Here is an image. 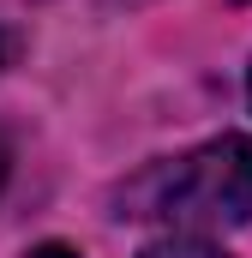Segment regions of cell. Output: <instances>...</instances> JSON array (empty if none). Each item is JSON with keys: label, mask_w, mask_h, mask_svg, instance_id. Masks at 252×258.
Listing matches in <instances>:
<instances>
[{"label": "cell", "mask_w": 252, "mask_h": 258, "mask_svg": "<svg viewBox=\"0 0 252 258\" xmlns=\"http://www.w3.org/2000/svg\"><path fill=\"white\" fill-rule=\"evenodd\" d=\"M6 168H12V156H6V138H0V186H6Z\"/></svg>", "instance_id": "277c9868"}, {"label": "cell", "mask_w": 252, "mask_h": 258, "mask_svg": "<svg viewBox=\"0 0 252 258\" xmlns=\"http://www.w3.org/2000/svg\"><path fill=\"white\" fill-rule=\"evenodd\" d=\"M246 96H252V78H246Z\"/></svg>", "instance_id": "8992f818"}, {"label": "cell", "mask_w": 252, "mask_h": 258, "mask_svg": "<svg viewBox=\"0 0 252 258\" xmlns=\"http://www.w3.org/2000/svg\"><path fill=\"white\" fill-rule=\"evenodd\" d=\"M144 258H222L210 240H186V234H168L156 246H144Z\"/></svg>", "instance_id": "7a4b0ae2"}, {"label": "cell", "mask_w": 252, "mask_h": 258, "mask_svg": "<svg viewBox=\"0 0 252 258\" xmlns=\"http://www.w3.org/2000/svg\"><path fill=\"white\" fill-rule=\"evenodd\" d=\"M114 204H120L114 216L126 222H162L168 234L186 240L240 228L252 222V138L222 132L174 162H150L114 192Z\"/></svg>", "instance_id": "6da1fadb"}, {"label": "cell", "mask_w": 252, "mask_h": 258, "mask_svg": "<svg viewBox=\"0 0 252 258\" xmlns=\"http://www.w3.org/2000/svg\"><path fill=\"white\" fill-rule=\"evenodd\" d=\"M30 258H78V252H72V246H36Z\"/></svg>", "instance_id": "3957f363"}, {"label": "cell", "mask_w": 252, "mask_h": 258, "mask_svg": "<svg viewBox=\"0 0 252 258\" xmlns=\"http://www.w3.org/2000/svg\"><path fill=\"white\" fill-rule=\"evenodd\" d=\"M6 54H12V36H6V30H0V66H6Z\"/></svg>", "instance_id": "5b68a950"}]
</instances>
